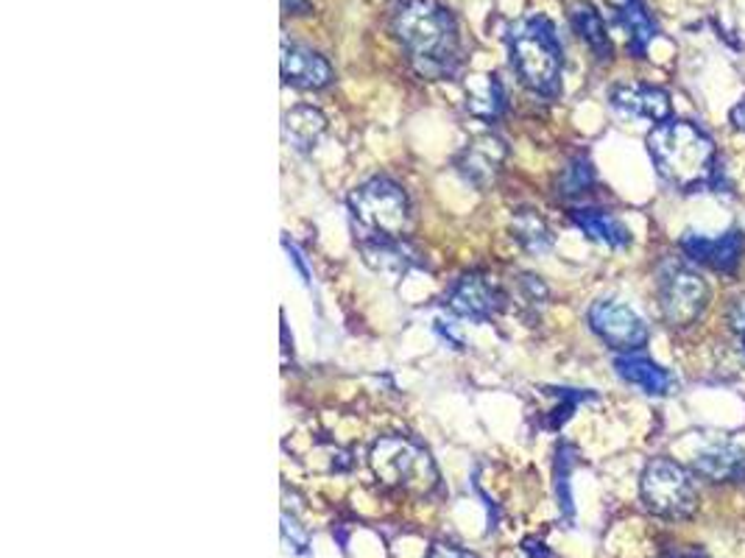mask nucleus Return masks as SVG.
I'll list each match as a JSON object with an SVG mask.
<instances>
[{
    "instance_id": "obj_1",
    "label": "nucleus",
    "mask_w": 745,
    "mask_h": 558,
    "mask_svg": "<svg viewBox=\"0 0 745 558\" xmlns=\"http://www.w3.org/2000/svg\"><path fill=\"white\" fill-rule=\"evenodd\" d=\"M648 151L660 176L676 191L695 193L717 184L715 143L695 123L662 121L648 134Z\"/></svg>"
},
{
    "instance_id": "obj_2",
    "label": "nucleus",
    "mask_w": 745,
    "mask_h": 558,
    "mask_svg": "<svg viewBox=\"0 0 745 558\" xmlns=\"http://www.w3.org/2000/svg\"><path fill=\"white\" fill-rule=\"evenodd\" d=\"M394 34L422 75H450L459 68V26L436 0H405L394 14Z\"/></svg>"
},
{
    "instance_id": "obj_3",
    "label": "nucleus",
    "mask_w": 745,
    "mask_h": 558,
    "mask_svg": "<svg viewBox=\"0 0 745 558\" xmlns=\"http://www.w3.org/2000/svg\"><path fill=\"white\" fill-rule=\"evenodd\" d=\"M511 68L522 84L553 99L562 90V45L547 18H525L509 34Z\"/></svg>"
},
{
    "instance_id": "obj_4",
    "label": "nucleus",
    "mask_w": 745,
    "mask_h": 558,
    "mask_svg": "<svg viewBox=\"0 0 745 558\" xmlns=\"http://www.w3.org/2000/svg\"><path fill=\"white\" fill-rule=\"evenodd\" d=\"M350 213L355 224L372 237H396L405 235L411 221V204L405 191L391 179H369L350 196Z\"/></svg>"
},
{
    "instance_id": "obj_5",
    "label": "nucleus",
    "mask_w": 745,
    "mask_h": 558,
    "mask_svg": "<svg viewBox=\"0 0 745 558\" xmlns=\"http://www.w3.org/2000/svg\"><path fill=\"white\" fill-rule=\"evenodd\" d=\"M369 464H372L380 484L391 486V489L427 495L439 484L431 455L424 453L419 444L407 442L402 436L380 438L372 447V453H369Z\"/></svg>"
},
{
    "instance_id": "obj_6",
    "label": "nucleus",
    "mask_w": 745,
    "mask_h": 558,
    "mask_svg": "<svg viewBox=\"0 0 745 558\" xmlns=\"http://www.w3.org/2000/svg\"><path fill=\"white\" fill-rule=\"evenodd\" d=\"M643 503L656 517H693L698 508V489H695L693 475L676 460L654 458L643 473Z\"/></svg>"
},
{
    "instance_id": "obj_7",
    "label": "nucleus",
    "mask_w": 745,
    "mask_h": 558,
    "mask_svg": "<svg viewBox=\"0 0 745 558\" xmlns=\"http://www.w3.org/2000/svg\"><path fill=\"white\" fill-rule=\"evenodd\" d=\"M656 291H660L662 316L671 327H689L704 316L709 305V285L704 276L676 260L662 265Z\"/></svg>"
},
{
    "instance_id": "obj_8",
    "label": "nucleus",
    "mask_w": 745,
    "mask_h": 558,
    "mask_svg": "<svg viewBox=\"0 0 745 558\" xmlns=\"http://www.w3.org/2000/svg\"><path fill=\"white\" fill-rule=\"evenodd\" d=\"M590 327L597 338L606 341L617 352H636L648 344V324L640 313L614 300H601L590 307Z\"/></svg>"
},
{
    "instance_id": "obj_9",
    "label": "nucleus",
    "mask_w": 745,
    "mask_h": 558,
    "mask_svg": "<svg viewBox=\"0 0 745 558\" xmlns=\"http://www.w3.org/2000/svg\"><path fill=\"white\" fill-rule=\"evenodd\" d=\"M682 248L695 263L709 265L712 271H721V274H734L739 260H743L745 235L739 230H728L717 237L701 235V232H687L682 237Z\"/></svg>"
},
{
    "instance_id": "obj_10",
    "label": "nucleus",
    "mask_w": 745,
    "mask_h": 558,
    "mask_svg": "<svg viewBox=\"0 0 745 558\" xmlns=\"http://www.w3.org/2000/svg\"><path fill=\"white\" fill-rule=\"evenodd\" d=\"M505 160V143L492 132H483L477 138H472L470 143L461 149V154L455 156V168H459L461 176L466 182H472L475 187H486L497 179L500 168Z\"/></svg>"
},
{
    "instance_id": "obj_11",
    "label": "nucleus",
    "mask_w": 745,
    "mask_h": 558,
    "mask_svg": "<svg viewBox=\"0 0 745 558\" xmlns=\"http://www.w3.org/2000/svg\"><path fill=\"white\" fill-rule=\"evenodd\" d=\"M447 307L464 318L486 322V318H492L503 307V296H500L497 285L489 276L466 274L450 288Z\"/></svg>"
},
{
    "instance_id": "obj_12",
    "label": "nucleus",
    "mask_w": 745,
    "mask_h": 558,
    "mask_svg": "<svg viewBox=\"0 0 745 558\" xmlns=\"http://www.w3.org/2000/svg\"><path fill=\"white\" fill-rule=\"evenodd\" d=\"M612 106L625 118L662 123L671 115V95L662 87L623 84L612 90Z\"/></svg>"
},
{
    "instance_id": "obj_13",
    "label": "nucleus",
    "mask_w": 745,
    "mask_h": 558,
    "mask_svg": "<svg viewBox=\"0 0 745 558\" xmlns=\"http://www.w3.org/2000/svg\"><path fill=\"white\" fill-rule=\"evenodd\" d=\"M282 79L302 90H322L333 81V68L324 57L304 45H282Z\"/></svg>"
},
{
    "instance_id": "obj_14",
    "label": "nucleus",
    "mask_w": 745,
    "mask_h": 558,
    "mask_svg": "<svg viewBox=\"0 0 745 558\" xmlns=\"http://www.w3.org/2000/svg\"><path fill=\"white\" fill-rule=\"evenodd\" d=\"M695 473L712 484H743L745 449L734 442H717L695 455Z\"/></svg>"
},
{
    "instance_id": "obj_15",
    "label": "nucleus",
    "mask_w": 745,
    "mask_h": 558,
    "mask_svg": "<svg viewBox=\"0 0 745 558\" xmlns=\"http://www.w3.org/2000/svg\"><path fill=\"white\" fill-rule=\"evenodd\" d=\"M614 368H617V375L623 377L625 383L643 388V392L651 394V397H667V394L676 388V381H673L671 372L662 368L660 363L648 361V357L623 355L614 361Z\"/></svg>"
},
{
    "instance_id": "obj_16",
    "label": "nucleus",
    "mask_w": 745,
    "mask_h": 558,
    "mask_svg": "<svg viewBox=\"0 0 745 558\" xmlns=\"http://www.w3.org/2000/svg\"><path fill=\"white\" fill-rule=\"evenodd\" d=\"M363 260L372 265L374 271H383V274H405L413 263H416V254L407 243H402V237L389 241V237H369L361 243Z\"/></svg>"
},
{
    "instance_id": "obj_17",
    "label": "nucleus",
    "mask_w": 745,
    "mask_h": 558,
    "mask_svg": "<svg viewBox=\"0 0 745 558\" xmlns=\"http://www.w3.org/2000/svg\"><path fill=\"white\" fill-rule=\"evenodd\" d=\"M466 110L481 121H494L505 112V90L497 75H472L466 81Z\"/></svg>"
},
{
    "instance_id": "obj_18",
    "label": "nucleus",
    "mask_w": 745,
    "mask_h": 558,
    "mask_svg": "<svg viewBox=\"0 0 745 558\" xmlns=\"http://www.w3.org/2000/svg\"><path fill=\"white\" fill-rule=\"evenodd\" d=\"M570 23H573L575 34L592 48V53H595L597 59L612 57V40H608L606 23H603L601 12H597L592 3H586V0L573 3V7H570Z\"/></svg>"
},
{
    "instance_id": "obj_19",
    "label": "nucleus",
    "mask_w": 745,
    "mask_h": 558,
    "mask_svg": "<svg viewBox=\"0 0 745 558\" xmlns=\"http://www.w3.org/2000/svg\"><path fill=\"white\" fill-rule=\"evenodd\" d=\"M324 129H328V121L313 106H296V110L288 112L285 123H282V134H285V140L296 151L313 149L319 143V138L324 134Z\"/></svg>"
},
{
    "instance_id": "obj_20",
    "label": "nucleus",
    "mask_w": 745,
    "mask_h": 558,
    "mask_svg": "<svg viewBox=\"0 0 745 558\" xmlns=\"http://www.w3.org/2000/svg\"><path fill=\"white\" fill-rule=\"evenodd\" d=\"M573 219H575V224H578V230L584 232L586 237L603 243V246L623 248L631 243L628 226L620 224L614 215L603 213V210H578Z\"/></svg>"
},
{
    "instance_id": "obj_21",
    "label": "nucleus",
    "mask_w": 745,
    "mask_h": 558,
    "mask_svg": "<svg viewBox=\"0 0 745 558\" xmlns=\"http://www.w3.org/2000/svg\"><path fill=\"white\" fill-rule=\"evenodd\" d=\"M620 23H623L625 34H628V51L634 57H643L645 48L656 37V23L651 20L643 0H625L623 7H620Z\"/></svg>"
},
{
    "instance_id": "obj_22",
    "label": "nucleus",
    "mask_w": 745,
    "mask_h": 558,
    "mask_svg": "<svg viewBox=\"0 0 745 558\" xmlns=\"http://www.w3.org/2000/svg\"><path fill=\"white\" fill-rule=\"evenodd\" d=\"M514 237L527 248V252H545L551 248V232H547L545 221L534 213H520L514 219Z\"/></svg>"
},
{
    "instance_id": "obj_23",
    "label": "nucleus",
    "mask_w": 745,
    "mask_h": 558,
    "mask_svg": "<svg viewBox=\"0 0 745 558\" xmlns=\"http://www.w3.org/2000/svg\"><path fill=\"white\" fill-rule=\"evenodd\" d=\"M592 182H595V171H592L590 160L578 156V160L570 162V168H564L562 193H567V196H581V193L590 191Z\"/></svg>"
},
{
    "instance_id": "obj_24",
    "label": "nucleus",
    "mask_w": 745,
    "mask_h": 558,
    "mask_svg": "<svg viewBox=\"0 0 745 558\" xmlns=\"http://www.w3.org/2000/svg\"><path fill=\"white\" fill-rule=\"evenodd\" d=\"M282 541L288 545V550L299 552V556H304V552H308V547H310V539H308V534L302 530V525H299L296 519L288 517V514L282 517Z\"/></svg>"
},
{
    "instance_id": "obj_25",
    "label": "nucleus",
    "mask_w": 745,
    "mask_h": 558,
    "mask_svg": "<svg viewBox=\"0 0 745 558\" xmlns=\"http://www.w3.org/2000/svg\"><path fill=\"white\" fill-rule=\"evenodd\" d=\"M728 324H732V329L739 335L745 346V300H734V305L728 307Z\"/></svg>"
},
{
    "instance_id": "obj_26",
    "label": "nucleus",
    "mask_w": 745,
    "mask_h": 558,
    "mask_svg": "<svg viewBox=\"0 0 745 558\" xmlns=\"http://www.w3.org/2000/svg\"><path fill=\"white\" fill-rule=\"evenodd\" d=\"M427 558H477V556L470 550H461V547H455V545H444V541H439V545L431 547V556Z\"/></svg>"
},
{
    "instance_id": "obj_27",
    "label": "nucleus",
    "mask_w": 745,
    "mask_h": 558,
    "mask_svg": "<svg viewBox=\"0 0 745 558\" xmlns=\"http://www.w3.org/2000/svg\"><path fill=\"white\" fill-rule=\"evenodd\" d=\"M732 123H734V129L745 132V99L737 101V106L732 110Z\"/></svg>"
},
{
    "instance_id": "obj_28",
    "label": "nucleus",
    "mask_w": 745,
    "mask_h": 558,
    "mask_svg": "<svg viewBox=\"0 0 745 558\" xmlns=\"http://www.w3.org/2000/svg\"><path fill=\"white\" fill-rule=\"evenodd\" d=\"M682 558H706V556H701V552H689V556H682Z\"/></svg>"
}]
</instances>
